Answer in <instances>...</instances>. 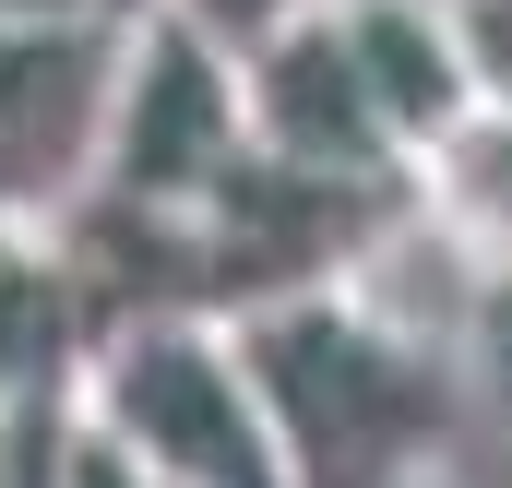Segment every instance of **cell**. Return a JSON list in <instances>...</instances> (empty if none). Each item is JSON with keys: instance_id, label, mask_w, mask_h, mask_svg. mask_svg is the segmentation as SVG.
<instances>
[{"instance_id": "obj_1", "label": "cell", "mask_w": 512, "mask_h": 488, "mask_svg": "<svg viewBox=\"0 0 512 488\" xmlns=\"http://www.w3.org/2000/svg\"><path fill=\"white\" fill-rule=\"evenodd\" d=\"M227 346L262 393V429L286 453V488H405L441 465L453 429V358L382 334L346 286H298L227 322Z\"/></svg>"}, {"instance_id": "obj_2", "label": "cell", "mask_w": 512, "mask_h": 488, "mask_svg": "<svg viewBox=\"0 0 512 488\" xmlns=\"http://www.w3.org/2000/svg\"><path fill=\"white\" fill-rule=\"evenodd\" d=\"M251 155L239 120V24H215L203 0H131L108 36V108L84 191L143 203V215H191L227 191V167Z\"/></svg>"}, {"instance_id": "obj_3", "label": "cell", "mask_w": 512, "mask_h": 488, "mask_svg": "<svg viewBox=\"0 0 512 488\" xmlns=\"http://www.w3.org/2000/svg\"><path fill=\"white\" fill-rule=\"evenodd\" d=\"M84 429L131 453L155 488H286V453L262 429V393L215 310H131L84 358Z\"/></svg>"}, {"instance_id": "obj_4", "label": "cell", "mask_w": 512, "mask_h": 488, "mask_svg": "<svg viewBox=\"0 0 512 488\" xmlns=\"http://www.w3.org/2000/svg\"><path fill=\"white\" fill-rule=\"evenodd\" d=\"M239 120H251V155L286 167V179H334V191H393V131L346 60V24L334 0H274L239 24Z\"/></svg>"}, {"instance_id": "obj_5", "label": "cell", "mask_w": 512, "mask_h": 488, "mask_svg": "<svg viewBox=\"0 0 512 488\" xmlns=\"http://www.w3.org/2000/svg\"><path fill=\"white\" fill-rule=\"evenodd\" d=\"M108 346V298L72 262L60 215H0V405H72Z\"/></svg>"}, {"instance_id": "obj_6", "label": "cell", "mask_w": 512, "mask_h": 488, "mask_svg": "<svg viewBox=\"0 0 512 488\" xmlns=\"http://www.w3.org/2000/svg\"><path fill=\"white\" fill-rule=\"evenodd\" d=\"M334 24H346V60H358V84H370V108H382L393 155H417L441 120L477 108V60H465V36H453V0H334ZM393 179H405V167H393Z\"/></svg>"}, {"instance_id": "obj_7", "label": "cell", "mask_w": 512, "mask_h": 488, "mask_svg": "<svg viewBox=\"0 0 512 488\" xmlns=\"http://www.w3.org/2000/svg\"><path fill=\"white\" fill-rule=\"evenodd\" d=\"M393 191H405V215H429L441 239L465 250L489 286L512 274V108L501 96H477L465 120H441L417 155H405Z\"/></svg>"}, {"instance_id": "obj_8", "label": "cell", "mask_w": 512, "mask_h": 488, "mask_svg": "<svg viewBox=\"0 0 512 488\" xmlns=\"http://www.w3.org/2000/svg\"><path fill=\"white\" fill-rule=\"evenodd\" d=\"M453 36H465V60H477V96L512 108V0H453Z\"/></svg>"}, {"instance_id": "obj_9", "label": "cell", "mask_w": 512, "mask_h": 488, "mask_svg": "<svg viewBox=\"0 0 512 488\" xmlns=\"http://www.w3.org/2000/svg\"><path fill=\"white\" fill-rule=\"evenodd\" d=\"M131 0H0V24H72V36H108Z\"/></svg>"}, {"instance_id": "obj_10", "label": "cell", "mask_w": 512, "mask_h": 488, "mask_svg": "<svg viewBox=\"0 0 512 488\" xmlns=\"http://www.w3.org/2000/svg\"><path fill=\"white\" fill-rule=\"evenodd\" d=\"M203 12H215V24H239V12H274V0H203Z\"/></svg>"}, {"instance_id": "obj_11", "label": "cell", "mask_w": 512, "mask_h": 488, "mask_svg": "<svg viewBox=\"0 0 512 488\" xmlns=\"http://www.w3.org/2000/svg\"><path fill=\"white\" fill-rule=\"evenodd\" d=\"M405 488H465V477H453V465H417V477H405Z\"/></svg>"}, {"instance_id": "obj_12", "label": "cell", "mask_w": 512, "mask_h": 488, "mask_svg": "<svg viewBox=\"0 0 512 488\" xmlns=\"http://www.w3.org/2000/svg\"><path fill=\"white\" fill-rule=\"evenodd\" d=\"M501 298H512V274H501Z\"/></svg>"}]
</instances>
